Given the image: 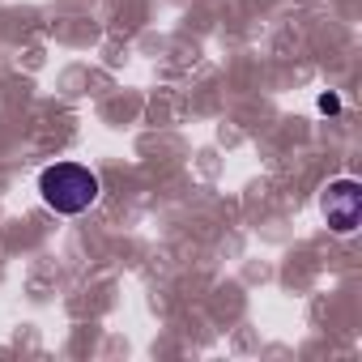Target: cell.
I'll return each mask as SVG.
<instances>
[{
    "mask_svg": "<svg viewBox=\"0 0 362 362\" xmlns=\"http://www.w3.org/2000/svg\"><path fill=\"white\" fill-rule=\"evenodd\" d=\"M39 197L47 209H56L64 218L86 214L98 201V175L81 162H56L39 175Z\"/></svg>",
    "mask_w": 362,
    "mask_h": 362,
    "instance_id": "cell-1",
    "label": "cell"
},
{
    "mask_svg": "<svg viewBox=\"0 0 362 362\" xmlns=\"http://www.w3.org/2000/svg\"><path fill=\"white\" fill-rule=\"evenodd\" d=\"M324 218L337 235H354L362 218V184L358 179H332L324 188Z\"/></svg>",
    "mask_w": 362,
    "mask_h": 362,
    "instance_id": "cell-2",
    "label": "cell"
},
{
    "mask_svg": "<svg viewBox=\"0 0 362 362\" xmlns=\"http://www.w3.org/2000/svg\"><path fill=\"white\" fill-rule=\"evenodd\" d=\"M315 107H320L324 115H337V111H341V98H337V94H320V103H315Z\"/></svg>",
    "mask_w": 362,
    "mask_h": 362,
    "instance_id": "cell-3",
    "label": "cell"
}]
</instances>
